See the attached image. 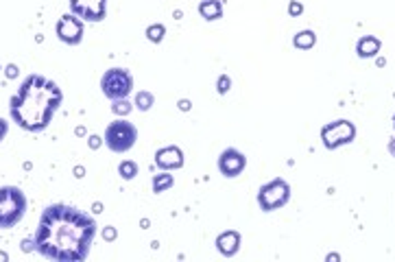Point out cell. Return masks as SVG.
<instances>
[{"label":"cell","instance_id":"1","mask_svg":"<svg viewBox=\"0 0 395 262\" xmlns=\"http://www.w3.org/2000/svg\"><path fill=\"white\" fill-rule=\"evenodd\" d=\"M96 236V223L90 215L65 203L48 206L38 223L33 247L48 260H86Z\"/></svg>","mask_w":395,"mask_h":262},{"label":"cell","instance_id":"2","mask_svg":"<svg viewBox=\"0 0 395 262\" xmlns=\"http://www.w3.org/2000/svg\"><path fill=\"white\" fill-rule=\"evenodd\" d=\"M63 92L55 81L42 75H29L9 101L13 123L24 131H44L61 107Z\"/></svg>","mask_w":395,"mask_h":262},{"label":"cell","instance_id":"3","mask_svg":"<svg viewBox=\"0 0 395 262\" xmlns=\"http://www.w3.org/2000/svg\"><path fill=\"white\" fill-rule=\"evenodd\" d=\"M26 212V196L18 186L0 188V229L15 227Z\"/></svg>","mask_w":395,"mask_h":262},{"label":"cell","instance_id":"4","mask_svg":"<svg viewBox=\"0 0 395 262\" xmlns=\"http://www.w3.org/2000/svg\"><path fill=\"white\" fill-rule=\"evenodd\" d=\"M138 140V129L134 123H127L125 118L114 121L105 129V144L107 149L114 153H125L129 149H134V144Z\"/></svg>","mask_w":395,"mask_h":262},{"label":"cell","instance_id":"5","mask_svg":"<svg viewBox=\"0 0 395 262\" xmlns=\"http://www.w3.org/2000/svg\"><path fill=\"white\" fill-rule=\"evenodd\" d=\"M291 201V186L286 179H271L269 184L260 186L258 190V203L265 212H273L284 208Z\"/></svg>","mask_w":395,"mask_h":262},{"label":"cell","instance_id":"6","mask_svg":"<svg viewBox=\"0 0 395 262\" xmlns=\"http://www.w3.org/2000/svg\"><path fill=\"white\" fill-rule=\"evenodd\" d=\"M101 90L109 101H121L134 90V77L125 68H111L101 79Z\"/></svg>","mask_w":395,"mask_h":262},{"label":"cell","instance_id":"7","mask_svg":"<svg viewBox=\"0 0 395 262\" xmlns=\"http://www.w3.org/2000/svg\"><path fill=\"white\" fill-rule=\"evenodd\" d=\"M356 138V127L350 121H334L321 129V140L325 149H339L343 144H350Z\"/></svg>","mask_w":395,"mask_h":262},{"label":"cell","instance_id":"8","mask_svg":"<svg viewBox=\"0 0 395 262\" xmlns=\"http://www.w3.org/2000/svg\"><path fill=\"white\" fill-rule=\"evenodd\" d=\"M57 38L68 44V46H77L84 40V20L77 18L75 13H65L57 22Z\"/></svg>","mask_w":395,"mask_h":262},{"label":"cell","instance_id":"9","mask_svg":"<svg viewBox=\"0 0 395 262\" xmlns=\"http://www.w3.org/2000/svg\"><path fill=\"white\" fill-rule=\"evenodd\" d=\"M70 11L86 22H101L107 13V0H70Z\"/></svg>","mask_w":395,"mask_h":262},{"label":"cell","instance_id":"10","mask_svg":"<svg viewBox=\"0 0 395 262\" xmlns=\"http://www.w3.org/2000/svg\"><path fill=\"white\" fill-rule=\"evenodd\" d=\"M247 167V157L236 149H225L219 157V171L225 177H238Z\"/></svg>","mask_w":395,"mask_h":262},{"label":"cell","instance_id":"11","mask_svg":"<svg viewBox=\"0 0 395 262\" xmlns=\"http://www.w3.org/2000/svg\"><path fill=\"white\" fill-rule=\"evenodd\" d=\"M155 164L160 171H175L184 167V151L179 146H164L155 153Z\"/></svg>","mask_w":395,"mask_h":262},{"label":"cell","instance_id":"12","mask_svg":"<svg viewBox=\"0 0 395 262\" xmlns=\"http://www.w3.org/2000/svg\"><path fill=\"white\" fill-rule=\"evenodd\" d=\"M217 249L225 256V258H232L238 254L240 249V234L234 232V229H229V232H223L217 236Z\"/></svg>","mask_w":395,"mask_h":262},{"label":"cell","instance_id":"13","mask_svg":"<svg viewBox=\"0 0 395 262\" xmlns=\"http://www.w3.org/2000/svg\"><path fill=\"white\" fill-rule=\"evenodd\" d=\"M380 40L373 38V36H365V38H360L358 44H356V53L367 59V57H375L378 53H380Z\"/></svg>","mask_w":395,"mask_h":262},{"label":"cell","instance_id":"14","mask_svg":"<svg viewBox=\"0 0 395 262\" xmlns=\"http://www.w3.org/2000/svg\"><path fill=\"white\" fill-rule=\"evenodd\" d=\"M199 13L208 22L219 20V18H223V3L221 0H203V3H199Z\"/></svg>","mask_w":395,"mask_h":262},{"label":"cell","instance_id":"15","mask_svg":"<svg viewBox=\"0 0 395 262\" xmlns=\"http://www.w3.org/2000/svg\"><path fill=\"white\" fill-rule=\"evenodd\" d=\"M315 42H317V36L312 31H300L293 40L295 48H302V51H310V48L315 46Z\"/></svg>","mask_w":395,"mask_h":262},{"label":"cell","instance_id":"16","mask_svg":"<svg viewBox=\"0 0 395 262\" xmlns=\"http://www.w3.org/2000/svg\"><path fill=\"white\" fill-rule=\"evenodd\" d=\"M173 184H175L173 175H169L166 171H162L160 175L153 177V192H164V190L173 188Z\"/></svg>","mask_w":395,"mask_h":262},{"label":"cell","instance_id":"17","mask_svg":"<svg viewBox=\"0 0 395 262\" xmlns=\"http://www.w3.org/2000/svg\"><path fill=\"white\" fill-rule=\"evenodd\" d=\"M118 175L123 179H134L138 175V164L134 160H125L121 162V167H118Z\"/></svg>","mask_w":395,"mask_h":262},{"label":"cell","instance_id":"18","mask_svg":"<svg viewBox=\"0 0 395 262\" xmlns=\"http://www.w3.org/2000/svg\"><path fill=\"white\" fill-rule=\"evenodd\" d=\"M153 101H155V98H153L151 92H138V96H136V105L142 111H149L153 107Z\"/></svg>","mask_w":395,"mask_h":262},{"label":"cell","instance_id":"19","mask_svg":"<svg viewBox=\"0 0 395 262\" xmlns=\"http://www.w3.org/2000/svg\"><path fill=\"white\" fill-rule=\"evenodd\" d=\"M164 36H166V29H164V24H151L149 29H146V38H149L151 42H162Z\"/></svg>","mask_w":395,"mask_h":262},{"label":"cell","instance_id":"20","mask_svg":"<svg viewBox=\"0 0 395 262\" xmlns=\"http://www.w3.org/2000/svg\"><path fill=\"white\" fill-rule=\"evenodd\" d=\"M111 111H114V114H121V116H125V114L131 111V103L127 101V98H121V101H114Z\"/></svg>","mask_w":395,"mask_h":262},{"label":"cell","instance_id":"21","mask_svg":"<svg viewBox=\"0 0 395 262\" xmlns=\"http://www.w3.org/2000/svg\"><path fill=\"white\" fill-rule=\"evenodd\" d=\"M229 86H232V81H229V77H219V84H217V88H219V92L221 94H225L227 90H229Z\"/></svg>","mask_w":395,"mask_h":262},{"label":"cell","instance_id":"22","mask_svg":"<svg viewBox=\"0 0 395 262\" xmlns=\"http://www.w3.org/2000/svg\"><path fill=\"white\" fill-rule=\"evenodd\" d=\"M7 131H9V125H7V121H5V118H0V142L5 140Z\"/></svg>","mask_w":395,"mask_h":262},{"label":"cell","instance_id":"23","mask_svg":"<svg viewBox=\"0 0 395 262\" xmlns=\"http://www.w3.org/2000/svg\"><path fill=\"white\" fill-rule=\"evenodd\" d=\"M304 11V7L300 5V3H291V7H288V13L291 15H300Z\"/></svg>","mask_w":395,"mask_h":262},{"label":"cell","instance_id":"24","mask_svg":"<svg viewBox=\"0 0 395 262\" xmlns=\"http://www.w3.org/2000/svg\"><path fill=\"white\" fill-rule=\"evenodd\" d=\"M103 236H105V240H114V238H116L118 234H116V229H114V227H105Z\"/></svg>","mask_w":395,"mask_h":262},{"label":"cell","instance_id":"25","mask_svg":"<svg viewBox=\"0 0 395 262\" xmlns=\"http://www.w3.org/2000/svg\"><path fill=\"white\" fill-rule=\"evenodd\" d=\"M88 144H90V149H98V144H101V138H96V136H92Z\"/></svg>","mask_w":395,"mask_h":262},{"label":"cell","instance_id":"26","mask_svg":"<svg viewBox=\"0 0 395 262\" xmlns=\"http://www.w3.org/2000/svg\"><path fill=\"white\" fill-rule=\"evenodd\" d=\"M7 77H18V68H15V66H9V68H7Z\"/></svg>","mask_w":395,"mask_h":262},{"label":"cell","instance_id":"27","mask_svg":"<svg viewBox=\"0 0 395 262\" xmlns=\"http://www.w3.org/2000/svg\"><path fill=\"white\" fill-rule=\"evenodd\" d=\"M389 153H391V155L395 157V138H393V140L389 142Z\"/></svg>","mask_w":395,"mask_h":262},{"label":"cell","instance_id":"28","mask_svg":"<svg viewBox=\"0 0 395 262\" xmlns=\"http://www.w3.org/2000/svg\"><path fill=\"white\" fill-rule=\"evenodd\" d=\"M179 109H190V103L188 101H179Z\"/></svg>","mask_w":395,"mask_h":262},{"label":"cell","instance_id":"29","mask_svg":"<svg viewBox=\"0 0 395 262\" xmlns=\"http://www.w3.org/2000/svg\"><path fill=\"white\" fill-rule=\"evenodd\" d=\"M393 127H395V116H393Z\"/></svg>","mask_w":395,"mask_h":262}]
</instances>
